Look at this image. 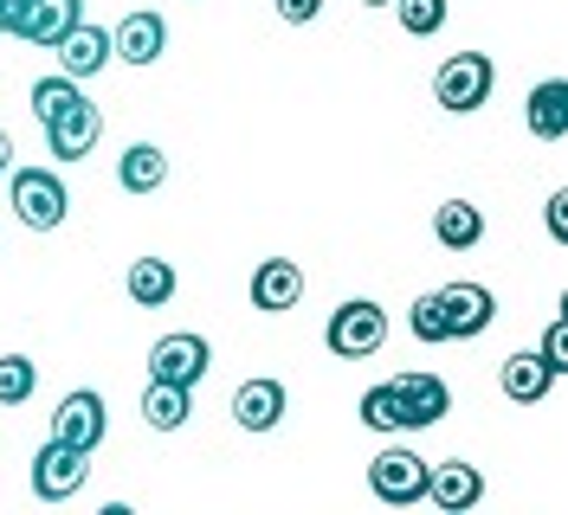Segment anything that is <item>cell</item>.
<instances>
[{
	"mask_svg": "<svg viewBox=\"0 0 568 515\" xmlns=\"http://www.w3.org/2000/svg\"><path fill=\"white\" fill-rule=\"evenodd\" d=\"M7 200H13V219L27 233H59L65 213H71L65 181L52 168H7Z\"/></svg>",
	"mask_w": 568,
	"mask_h": 515,
	"instance_id": "obj_1",
	"label": "cell"
},
{
	"mask_svg": "<svg viewBox=\"0 0 568 515\" xmlns=\"http://www.w3.org/2000/svg\"><path fill=\"white\" fill-rule=\"evenodd\" d=\"M382 342H388V309L382 303L349 297L343 309H329V329H323V348H329V354L368 361V354H382Z\"/></svg>",
	"mask_w": 568,
	"mask_h": 515,
	"instance_id": "obj_2",
	"label": "cell"
},
{
	"mask_svg": "<svg viewBox=\"0 0 568 515\" xmlns=\"http://www.w3.org/2000/svg\"><path fill=\"white\" fill-rule=\"evenodd\" d=\"M491 84H497V65L485 52H453L446 65L433 71V97H439V110H453V116L485 110L491 103Z\"/></svg>",
	"mask_w": 568,
	"mask_h": 515,
	"instance_id": "obj_3",
	"label": "cell"
},
{
	"mask_svg": "<svg viewBox=\"0 0 568 515\" xmlns=\"http://www.w3.org/2000/svg\"><path fill=\"white\" fill-rule=\"evenodd\" d=\"M368 490H375V503H388V509L426 503V457L407 451V445H388L382 457H368Z\"/></svg>",
	"mask_w": 568,
	"mask_h": 515,
	"instance_id": "obj_4",
	"label": "cell"
},
{
	"mask_svg": "<svg viewBox=\"0 0 568 515\" xmlns=\"http://www.w3.org/2000/svg\"><path fill=\"white\" fill-rule=\"evenodd\" d=\"M84 477H91V451H71V445H59V439H45V445L33 451V496L39 503L78 496Z\"/></svg>",
	"mask_w": 568,
	"mask_h": 515,
	"instance_id": "obj_5",
	"label": "cell"
},
{
	"mask_svg": "<svg viewBox=\"0 0 568 515\" xmlns=\"http://www.w3.org/2000/svg\"><path fill=\"white\" fill-rule=\"evenodd\" d=\"M110 432V412H104V393H91V387H78V393H65L59 400V412H52V439L71 451H98Z\"/></svg>",
	"mask_w": 568,
	"mask_h": 515,
	"instance_id": "obj_6",
	"label": "cell"
},
{
	"mask_svg": "<svg viewBox=\"0 0 568 515\" xmlns=\"http://www.w3.org/2000/svg\"><path fill=\"white\" fill-rule=\"evenodd\" d=\"M213 368V348L207 336H162V342L149 348V380H169V387H194V380H207Z\"/></svg>",
	"mask_w": 568,
	"mask_h": 515,
	"instance_id": "obj_7",
	"label": "cell"
},
{
	"mask_svg": "<svg viewBox=\"0 0 568 515\" xmlns=\"http://www.w3.org/2000/svg\"><path fill=\"white\" fill-rule=\"evenodd\" d=\"M426 503L446 515H465L485 503V471L465 464V457H446V464H426Z\"/></svg>",
	"mask_w": 568,
	"mask_h": 515,
	"instance_id": "obj_8",
	"label": "cell"
},
{
	"mask_svg": "<svg viewBox=\"0 0 568 515\" xmlns=\"http://www.w3.org/2000/svg\"><path fill=\"white\" fill-rule=\"evenodd\" d=\"M104 136V116H98V103L78 97L71 110H59L52 123H45V148H52V162H84L91 148Z\"/></svg>",
	"mask_w": 568,
	"mask_h": 515,
	"instance_id": "obj_9",
	"label": "cell"
},
{
	"mask_svg": "<svg viewBox=\"0 0 568 515\" xmlns=\"http://www.w3.org/2000/svg\"><path fill=\"white\" fill-rule=\"evenodd\" d=\"M439 309H446V336H453V342H478L497 322V297L485 284H446V290H439Z\"/></svg>",
	"mask_w": 568,
	"mask_h": 515,
	"instance_id": "obj_10",
	"label": "cell"
},
{
	"mask_svg": "<svg viewBox=\"0 0 568 515\" xmlns=\"http://www.w3.org/2000/svg\"><path fill=\"white\" fill-rule=\"evenodd\" d=\"M110 52H116L123 65H155V59L169 52V20H162V13H149V7L123 13V20H116V33H110Z\"/></svg>",
	"mask_w": 568,
	"mask_h": 515,
	"instance_id": "obj_11",
	"label": "cell"
},
{
	"mask_svg": "<svg viewBox=\"0 0 568 515\" xmlns=\"http://www.w3.org/2000/svg\"><path fill=\"white\" fill-rule=\"evenodd\" d=\"M400 432H420V425H439L453 412V387L439 374H400Z\"/></svg>",
	"mask_w": 568,
	"mask_h": 515,
	"instance_id": "obj_12",
	"label": "cell"
},
{
	"mask_svg": "<svg viewBox=\"0 0 568 515\" xmlns=\"http://www.w3.org/2000/svg\"><path fill=\"white\" fill-rule=\"evenodd\" d=\"M297 297H304V265L297 258H265L252 271V309L284 316V309H297Z\"/></svg>",
	"mask_w": 568,
	"mask_h": 515,
	"instance_id": "obj_13",
	"label": "cell"
},
{
	"mask_svg": "<svg viewBox=\"0 0 568 515\" xmlns=\"http://www.w3.org/2000/svg\"><path fill=\"white\" fill-rule=\"evenodd\" d=\"M52 52H59V71H65V78H78V84H84V78H98V71L116 59V52H110V33H104V27H91V20H78V27H71Z\"/></svg>",
	"mask_w": 568,
	"mask_h": 515,
	"instance_id": "obj_14",
	"label": "cell"
},
{
	"mask_svg": "<svg viewBox=\"0 0 568 515\" xmlns=\"http://www.w3.org/2000/svg\"><path fill=\"white\" fill-rule=\"evenodd\" d=\"M284 400H291V393H284V380L258 374V380H246V387L233 393V419H240L246 432H272V425L284 419Z\"/></svg>",
	"mask_w": 568,
	"mask_h": 515,
	"instance_id": "obj_15",
	"label": "cell"
},
{
	"mask_svg": "<svg viewBox=\"0 0 568 515\" xmlns=\"http://www.w3.org/2000/svg\"><path fill=\"white\" fill-rule=\"evenodd\" d=\"M78 20H84V0H33L27 20H20V39H33V45H59Z\"/></svg>",
	"mask_w": 568,
	"mask_h": 515,
	"instance_id": "obj_16",
	"label": "cell"
},
{
	"mask_svg": "<svg viewBox=\"0 0 568 515\" xmlns=\"http://www.w3.org/2000/svg\"><path fill=\"white\" fill-rule=\"evenodd\" d=\"M530 136L562 142L568 136V78H542L530 91Z\"/></svg>",
	"mask_w": 568,
	"mask_h": 515,
	"instance_id": "obj_17",
	"label": "cell"
},
{
	"mask_svg": "<svg viewBox=\"0 0 568 515\" xmlns=\"http://www.w3.org/2000/svg\"><path fill=\"white\" fill-rule=\"evenodd\" d=\"M497 387H504V400H517V406H536V400H549L556 374H549L536 354H510V361L497 368Z\"/></svg>",
	"mask_w": 568,
	"mask_h": 515,
	"instance_id": "obj_18",
	"label": "cell"
},
{
	"mask_svg": "<svg viewBox=\"0 0 568 515\" xmlns=\"http://www.w3.org/2000/svg\"><path fill=\"white\" fill-rule=\"evenodd\" d=\"M175 265H169V258H136V265H130V277H123V290H130V303L136 309H162L169 303V297H175Z\"/></svg>",
	"mask_w": 568,
	"mask_h": 515,
	"instance_id": "obj_19",
	"label": "cell"
},
{
	"mask_svg": "<svg viewBox=\"0 0 568 515\" xmlns=\"http://www.w3.org/2000/svg\"><path fill=\"white\" fill-rule=\"evenodd\" d=\"M187 412H194V387L149 380V393H142V419H149V432H181V425H187Z\"/></svg>",
	"mask_w": 568,
	"mask_h": 515,
	"instance_id": "obj_20",
	"label": "cell"
},
{
	"mask_svg": "<svg viewBox=\"0 0 568 515\" xmlns=\"http://www.w3.org/2000/svg\"><path fill=\"white\" fill-rule=\"evenodd\" d=\"M116 181H123V194H155L169 181V155L155 142H130L123 162H116Z\"/></svg>",
	"mask_w": 568,
	"mask_h": 515,
	"instance_id": "obj_21",
	"label": "cell"
},
{
	"mask_svg": "<svg viewBox=\"0 0 568 515\" xmlns=\"http://www.w3.org/2000/svg\"><path fill=\"white\" fill-rule=\"evenodd\" d=\"M433 239L446 245V251H471V245L485 239V213L471 200H446L433 213Z\"/></svg>",
	"mask_w": 568,
	"mask_h": 515,
	"instance_id": "obj_22",
	"label": "cell"
},
{
	"mask_svg": "<svg viewBox=\"0 0 568 515\" xmlns=\"http://www.w3.org/2000/svg\"><path fill=\"white\" fill-rule=\"evenodd\" d=\"M362 425H368V432H400V387H394V380H382V387L362 393Z\"/></svg>",
	"mask_w": 568,
	"mask_h": 515,
	"instance_id": "obj_23",
	"label": "cell"
},
{
	"mask_svg": "<svg viewBox=\"0 0 568 515\" xmlns=\"http://www.w3.org/2000/svg\"><path fill=\"white\" fill-rule=\"evenodd\" d=\"M39 387V368L27 354H0V406H27Z\"/></svg>",
	"mask_w": 568,
	"mask_h": 515,
	"instance_id": "obj_24",
	"label": "cell"
},
{
	"mask_svg": "<svg viewBox=\"0 0 568 515\" xmlns=\"http://www.w3.org/2000/svg\"><path fill=\"white\" fill-rule=\"evenodd\" d=\"M78 97H84V91H78V78L52 71V78H39V84H33V116H39V123H52V116H59V110H71Z\"/></svg>",
	"mask_w": 568,
	"mask_h": 515,
	"instance_id": "obj_25",
	"label": "cell"
},
{
	"mask_svg": "<svg viewBox=\"0 0 568 515\" xmlns=\"http://www.w3.org/2000/svg\"><path fill=\"white\" fill-rule=\"evenodd\" d=\"M394 13H400V33L407 39H433L446 27V0H394Z\"/></svg>",
	"mask_w": 568,
	"mask_h": 515,
	"instance_id": "obj_26",
	"label": "cell"
},
{
	"mask_svg": "<svg viewBox=\"0 0 568 515\" xmlns=\"http://www.w3.org/2000/svg\"><path fill=\"white\" fill-rule=\"evenodd\" d=\"M414 342H426V348H439V342H453L446 336V309H439V290H426V297H414Z\"/></svg>",
	"mask_w": 568,
	"mask_h": 515,
	"instance_id": "obj_27",
	"label": "cell"
},
{
	"mask_svg": "<svg viewBox=\"0 0 568 515\" xmlns=\"http://www.w3.org/2000/svg\"><path fill=\"white\" fill-rule=\"evenodd\" d=\"M536 361H542V368H549L556 380L568 374V322H562V316H556V322L542 329V348H536Z\"/></svg>",
	"mask_w": 568,
	"mask_h": 515,
	"instance_id": "obj_28",
	"label": "cell"
},
{
	"mask_svg": "<svg viewBox=\"0 0 568 515\" xmlns=\"http://www.w3.org/2000/svg\"><path fill=\"white\" fill-rule=\"evenodd\" d=\"M272 7H278L284 27H311V20L323 13V0H272Z\"/></svg>",
	"mask_w": 568,
	"mask_h": 515,
	"instance_id": "obj_29",
	"label": "cell"
},
{
	"mask_svg": "<svg viewBox=\"0 0 568 515\" xmlns=\"http://www.w3.org/2000/svg\"><path fill=\"white\" fill-rule=\"evenodd\" d=\"M542 226H549V239L568 245V194H549V206H542Z\"/></svg>",
	"mask_w": 568,
	"mask_h": 515,
	"instance_id": "obj_30",
	"label": "cell"
},
{
	"mask_svg": "<svg viewBox=\"0 0 568 515\" xmlns=\"http://www.w3.org/2000/svg\"><path fill=\"white\" fill-rule=\"evenodd\" d=\"M27 7H33V0H0V33H20V20H27Z\"/></svg>",
	"mask_w": 568,
	"mask_h": 515,
	"instance_id": "obj_31",
	"label": "cell"
},
{
	"mask_svg": "<svg viewBox=\"0 0 568 515\" xmlns=\"http://www.w3.org/2000/svg\"><path fill=\"white\" fill-rule=\"evenodd\" d=\"M13 168V136H7V130H0V174Z\"/></svg>",
	"mask_w": 568,
	"mask_h": 515,
	"instance_id": "obj_32",
	"label": "cell"
},
{
	"mask_svg": "<svg viewBox=\"0 0 568 515\" xmlns=\"http://www.w3.org/2000/svg\"><path fill=\"white\" fill-rule=\"evenodd\" d=\"M362 7H394V0H362Z\"/></svg>",
	"mask_w": 568,
	"mask_h": 515,
	"instance_id": "obj_33",
	"label": "cell"
}]
</instances>
